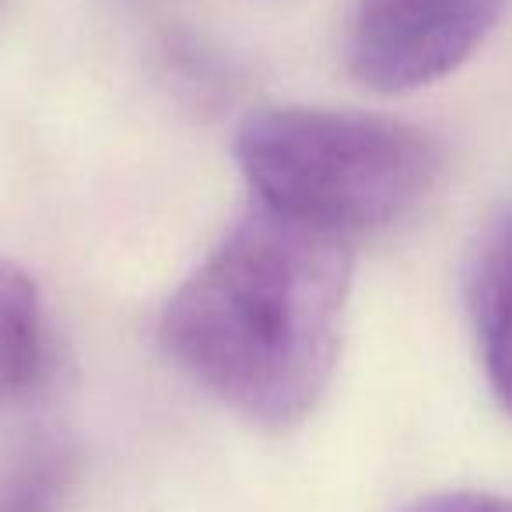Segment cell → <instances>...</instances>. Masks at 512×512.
I'll return each instance as SVG.
<instances>
[{
	"label": "cell",
	"mask_w": 512,
	"mask_h": 512,
	"mask_svg": "<svg viewBox=\"0 0 512 512\" xmlns=\"http://www.w3.org/2000/svg\"><path fill=\"white\" fill-rule=\"evenodd\" d=\"M351 271V239L256 204L179 285L158 341L235 414L288 432L334 379Z\"/></svg>",
	"instance_id": "obj_1"
},
{
	"label": "cell",
	"mask_w": 512,
	"mask_h": 512,
	"mask_svg": "<svg viewBox=\"0 0 512 512\" xmlns=\"http://www.w3.org/2000/svg\"><path fill=\"white\" fill-rule=\"evenodd\" d=\"M235 162L260 207L351 242L411 218L442 176V148L428 130L323 106L249 113Z\"/></svg>",
	"instance_id": "obj_2"
},
{
	"label": "cell",
	"mask_w": 512,
	"mask_h": 512,
	"mask_svg": "<svg viewBox=\"0 0 512 512\" xmlns=\"http://www.w3.org/2000/svg\"><path fill=\"white\" fill-rule=\"evenodd\" d=\"M467 299L484 376L498 407L512 414V214L488 225L477 242Z\"/></svg>",
	"instance_id": "obj_4"
},
{
	"label": "cell",
	"mask_w": 512,
	"mask_h": 512,
	"mask_svg": "<svg viewBox=\"0 0 512 512\" xmlns=\"http://www.w3.org/2000/svg\"><path fill=\"white\" fill-rule=\"evenodd\" d=\"M46 369L43 299L29 274L0 260V407L25 397Z\"/></svg>",
	"instance_id": "obj_5"
},
{
	"label": "cell",
	"mask_w": 512,
	"mask_h": 512,
	"mask_svg": "<svg viewBox=\"0 0 512 512\" xmlns=\"http://www.w3.org/2000/svg\"><path fill=\"white\" fill-rule=\"evenodd\" d=\"M404 512H512V498L495 491H442V495L421 498Z\"/></svg>",
	"instance_id": "obj_7"
},
{
	"label": "cell",
	"mask_w": 512,
	"mask_h": 512,
	"mask_svg": "<svg viewBox=\"0 0 512 512\" xmlns=\"http://www.w3.org/2000/svg\"><path fill=\"white\" fill-rule=\"evenodd\" d=\"M67 474L71 460L64 453H39L11 477L8 491L0 495V512H53L67 488Z\"/></svg>",
	"instance_id": "obj_6"
},
{
	"label": "cell",
	"mask_w": 512,
	"mask_h": 512,
	"mask_svg": "<svg viewBox=\"0 0 512 512\" xmlns=\"http://www.w3.org/2000/svg\"><path fill=\"white\" fill-rule=\"evenodd\" d=\"M509 0H358L348 60L379 95H404L453 74L498 25Z\"/></svg>",
	"instance_id": "obj_3"
}]
</instances>
